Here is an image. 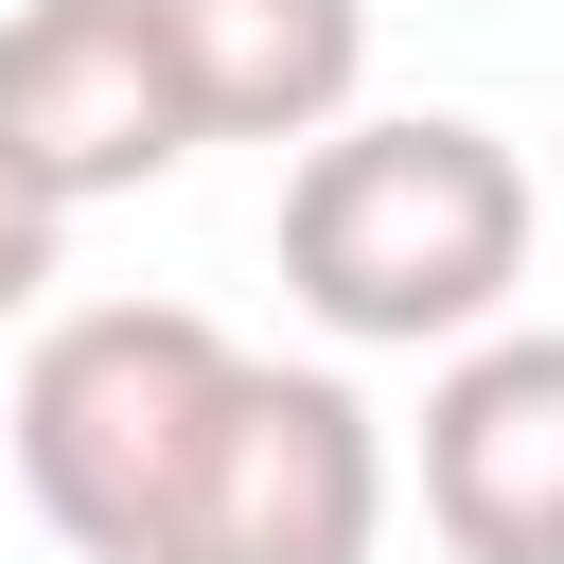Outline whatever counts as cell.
Here are the masks:
<instances>
[{
    "instance_id": "cell-1",
    "label": "cell",
    "mask_w": 564,
    "mask_h": 564,
    "mask_svg": "<svg viewBox=\"0 0 564 564\" xmlns=\"http://www.w3.org/2000/svg\"><path fill=\"white\" fill-rule=\"evenodd\" d=\"M529 282V159L458 106L335 123L282 176V300L352 352H476Z\"/></svg>"
},
{
    "instance_id": "cell-2",
    "label": "cell",
    "mask_w": 564,
    "mask_h": 564,
    "mask_svg": "<svg viewBox=\"0 0 564 564\" xmlns=\"http://www.w3.org/2000/svg\"><path fill=\"white\" fill-rule=\"evenodd\" d=\"M247 352L194 317V300H88L18 352V494L53 546L88 564H176V511H194V458L229 423Z\"/></svg>"
},
{
    "instance_id": "cell-3",
    "label": "cell",
    "mask_w": 564,
    "mask_h": 564,
    "mask_svg": "<svg viewBox=\"0 0 564 564\" xmlns=\"http://www.w3.org/2000/svg\"><path fill=\"white\" fill-rule=\"evenodd\" d=\"M212 123H194V70L159 35V0H18L0 18V159L53 194V212H106L141 176H176Z\"/></svg>"
},
{
    "instance_id": "cell-4",
    "label": "cell",
    "mask_w": 564,
    "mask_h": 564,
    "mask_svg": "<svg viewBox=\"0 0 564 564\" xmlns=\"http://www.w3.org/2000/svg\"><path fill=\"white\" fill-rule=\"evenodd\" d=\"M388 529V441L335 370H264L229 388L212 458H194V511H176V564H370Z\"/></svg>"
},
{
    "instance_id": "cell-5",
    "label": "cell",
    "mask_w": 564,
    "mask_h": 564,
    "mask_svg": "<svg viewBox=\"0 0 564 564\" xmlns=\"http://www.w3.org/2000/svg\"><path fill=\"white\" fill-rule=\"evenodd\" d=\"M423 529L458 564H564V335H476L423 388Z\"/></svg>"
},
{
    "instance_id": "cell-6",
    "label": "cell",
    "mask_w": 564,
    "mask_h": 564,
    "mask_svg": "<svg viewBox=\"0 0 564 564\" xmlns=\"http://www.w3.org/2000/svg\"><path fill=\"white\" fill-rule=\"evenodd\" d=\"M176 70H194V123L212 141H335L352 88H370V0H159Z\"/></svg>"
},
{
    "instance_id": "cell-7",
    "label": "cell",
    "mask_w": 564,
    "mask_h": 564,
    "mask_svg": "<svg viewBox=\"0 0 564 564\" xmlns=\"http://www.w3.org/2000/svg\"><path fill=\"white\" fill-rule=\"evenodd\" d=\"M53 247H70V212L0 159V317H35V282H53Z\"/></svg>"
}]
</instances>
